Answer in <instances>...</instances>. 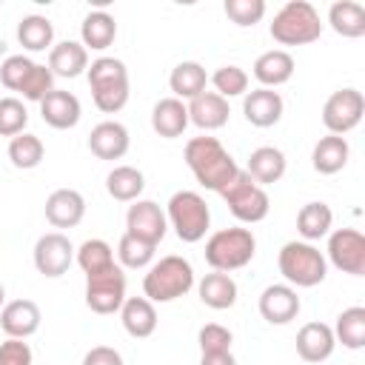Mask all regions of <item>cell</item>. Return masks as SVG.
Returning a JSON list of instances; mask_svg holds the SVG:
<instances>
[{"instance_id": "obj_1", "label": "cell", "mask_w": 365, "mask_h": 365, "mask_svg": "<svg viewBox=\"0 0 365 365\" xmlns=\"http://www.w3.org/2000/svg\"><path fill=\"white\" fill-rule=\"evenodd\" d=\"M185 165L191 168L194 180L208 191H222L240 171L234 157L225 151V145L217 137H191L185 143Z\"/></svg>"}, {"instance_id": "obj_2", "label": "cell", "mask_w": 365, "mask_h": 365, "mask_svg": "<svg viewBox=\"0 0 365 365\" xmlns=\"http://www.w3.org/2000/svg\"><path fill=\"white\" fill-rule=\"evenodd\" d=\"M94 106L103 114H117L128 103V68L117 57H97L86 68Z\"/></svg>"}, {"instance_id": "obj_3", "label": "cell", "mask_w": 365, "mask_h": 365, "mask_svg": "<svg viewBox=\"0 0 365 365\" xmlns=\"http://www.w3.org/2000/svg\"><path fill=\"white\" fill-rule=\"evenodd\" d=\"M194 288V268L185 257L168 254L154 262L143 277V297L148 302H174Z\"/></svg>"}, {"instance_id": "obj_4", "label": "cell", "mask_w": 365, "mask_h": 365, "mask_svg": "<svg viewBox=\"0 0 365 365\" xmlns=\"http://www.w3.org/2000/svg\"><path fill=\"white\" fill-rule=\"evenodd\" d=\"M277 268L291 288H314L328 277V259L314 242L291 240L277 254Z\"/></svg>"}, {"instance_id": "obj_5", "label": "cell", "mask_w": 365, "mask_h": 365, "mask_svg": "<svg viewBox=\"0 0 365 365\" xmlns=\"http://www.w3.org/2000/svg\"><path fill=\"white\" fill-rule=\"evenodd\" d=\"M279 46H308L322 34V17L308 0H288L268 26Z\"/></svg>"}, {"instance_id": "obj_6", "label": "cell", "mask_w": 365, "mask_h": 365, "mask_svg": "<svg viewBox=\"0 0 365 365\" xmlns=\"http://www.w3.org/2000/svg\"><path fill=\"white\" fill-rule=\"evenodd\" d=\"M257 254V240L251 228H220L205 240V262L211 271L231 274L237 268H245Z\"/></svg>"}, {"instance_id": "obj_7", "label": "cell", "mask_w": 365, "mask_h": 365, "mask_svg": "<svg viewBox=\"0 0 365 365\" xmlns=\"http://www.w3.org/2000/svg\"><path fill=\"white\" fill-rule=\"evenodd\" d=\"M165 220L182 242H200L211 228V208L197 191H174L165 205Z\"/></svg>"}, {"instance_id": "obj_8", "label": "cell", "mask_w": 365, "mask_h": 365, "mask_svg": "<svg viewBox=\"0 0 365 365\" xmlns=\"http://www.w3.org/2000/svg\"><path fill=\"white\" fill-rule=\"evenodd\" d=\"M220 197L225 200L228 211H231L240 222H245V225L262 222V220L268 217V211H271V200H268L265 188L257 185L242 168H240L237 177L220 191Z\"/></svg>"}, {"instance_id": "obj_9", "label": "cell", "mask_w": 365, "mask_h": 365, "mask_svg": "<svg viewBox=\"0 0 365 365\" xmlns=\"http://www.w3.org/2000/svg\"><path fill=\"white\" fill-rule=\"evenodd\" d=\"M123 302H125V271L117 262L106 271L86 277V305L94 314H100V317L117 314L123 308Z\"/></svg>"}, {"instance_id": "obj_10", "label": "cell", "mask_w": 365, "mask_h": 365, "mask_svg": "<svg viewBox=\"0 0 365 365\" xmlns=\"http://www.w3.org/2000/svg\"><path fill=\"white\" fill-rule=\"evenodd\" d=\"M365 114V97L356 88H336L325 106H322V125L328 128V134L345 137L348 131H354L362 123Z\"/></svg>"}, {"instance_id": "obj_11", "label": "cell", "mask_w": 365, "mask_h": 365, "mask_svg": "<svg viewBox=\"0 0 365 365\" xmlns=\"http://www.w3.org/2000/svg\"><path fill=\"white\" fill-rule=\"evenodd\" d=\"M31 259H34V268L43 277L57 279V277H63L71 268V262H74V245H71V240L63 231H48V234H43L34 242Z\"/></svg>"}, {"instance_id": "obj_12", "label": "cell", "mask_w": 365, "mask_h": 365, "mask_svg": "<svg viewBox=\"0 0 365 365\" xmlns=\"http://www.w3.org/2000/svg\"><path fill=\"white\" fill-rule=\"evenodd\" d=\"M328 259L351 277L365 274V237L356 228H336L328 234Z\"/></svg>"}, {"instance_id": "obj_13", "label": "cell", "mask_w": 365, "mask_h": 365, "mask_svg": "<svg viewBox=\"0 0 365 365\" xmlns=\"http://www.w3.org/2000/svg\"><path fill=\"white\" fill-rule=\"evenodd\" d=\"M168 231V220L165 211L154 202V200H134L125 211V234L148 242V245H160L163 237Z\"/></svg>"}, {"instance_id": "obj_14", "label": "cell", "mask_w": 365, "mask_h": 365, "mask_svg": "<svg viewBox=\"0 0 365 365\" xmlns=\"http://www.w3.org/2000/svg\"><path fill=\"white\" fill-rule=\"evenodd\" d=\"M257 308L268 325H288L291 319H297L302 302H299L297 288H291L288 282H274V285L262 288Z\"/></svg>"}, {"instance_id": "obj_15", "label": "cell", "mask_w": 365, "mask_h": 365, "mask_svg": "<svg viewBox=\"0 0 365 365\" xmlns=\"http://www.w3.org/2000/svg\"><path fill=\"white\" fill-rule=\"evenodd\" d=\"M43 314L34 299H11L0 308V328L9 339H29L40 331Z\"/></svg>"}, {"instance_id": "obj_16", "label": "cell", "mask_w": 365, "mask_h": 365, "mask_svg": "<svg viewBox=\"0 0 365 365\" xmlns=\"http://www.w3.org/2000/svg\"><path fill=\"white\" fill-rule=\"evenodd\" d=\"M282 111H285V103H282V94L274 91V88H251L242 94V114L251 125L257 128H271L282 120Z\"/></svg>"}, {"instance_id": "obj_17", "label": "cell", "mask_w": 365, "mask_h": 365, "mask_svg": "<svg viewBox=\"0 0 365 365\" xmlns=\"http://www.w3.org/2000/svg\"><path fill=\"white\" fill-rule=\"evenodd\" d=\"M128 145H131L128 128L117 120H103L88 134V151L97 160H123L128 154Z\"/></svg>"}, {"instance_id": "obj_18", "label": "cell", "mask_w": 365, "mask_h": 365, "mask_svg": "<svg viewBox=\"0 0 365 365\" xmlns=\"http://www.w3.org/2000/svg\"><path fill=\"white\" fill-rule=\"evenodd\" d=\"M46 220L54 228H74L86 217V197L77 188H57L46 197Z\"/></svg>"}, {"instance_id": "obj_19", "label": "cell", "mask_w": 365, "mask_h": 365, "mask_svg": "<svg viewBox=\"0 0 365 365\" xmlns=\"http://www.w3.org/2000/svg\"><path fill=\"white\" fill-rule=\"evenodd\" d=\"M40 117H43L46 125H51L57 131H66V128H74L80 123L83 106L71 91L54 88L40 100Z\"/></svg>"}, {"instance_id": "obj_20", "label": "cell", "mask_w": 365, "mask_h": 365, "mask_svg": "<svg viewBox=\"0 0 365 365\" xmlns=\"http://www.w3.org/2000/svg\"><path fill=\"white\" fill-rule=\"evenodd\" d=\"M185 108H188V123H194V125L202 128V131H217V128H222V125L228 123V117H231L228 100L220 97L217 91H202V94H197L194 100L185 103Z\"/></svg>"}, {"instance_id": "obj_21", "label": "cell", "mask_w": 365, "mask_h": 365, "mask_svg": "<svg viewBox=\"0 0 365 365\" xmlns=\"http://www.w3.org/2000/svg\"><path fill=\"white\" fill-rule=\"evenodd\" d=\"M336 348V339H334V331L331 325L325 322H305L299 331H297V354L299 359L317 365V362H325Z\"/></svg>"}, {"instance_id": "obj_22", "label": "cell", "mask_w": 365, "mask_h": 365, "mask_svg": "<svg viewBox=\"0 0 365 365\" xmlns=\"http://www.w3.org/2000/svg\"><path fill=\"white\" fill-rule=\"evenodd\" d=\"M251 68H254V77H257L259 88H277V86H282L294 77L297 63L285 48H268L254 60Z\"/></svg>"}, {"instance_id": "obj_23", "label": "cell", "mask_w": 365, "mask_h": 365, "mask_svg": "<svg viewBox=\"0 0 365 365\" xmlns=\"http://www.w3.org/2000/svg\"><path fill=\"white\" fill-rule=\"evenodd\" d=\"M88 68V51L77 40H60L48 48V71L54 77H80Z\"/></svg>"}, {"instance_id": "obj_24", "label": "cell", "mask_w": 365, "mask_h": 365, "mask_svg": "<svg viewBox=\"0 0 365 365\" xmlns=\"http://www.w3.org/2000/svg\"><path fill=\"white\" fill-rule=\"evenodd\" d=\"M285 168H288V160H285V154H282L279 148H274V145H259V148L251 151L248 165H245V174H248L257 185H274V182L282 180Z\"/></svg>"}, {"instance_id": "obj_25", "label": "cell", "mask_w": 365, "mask_h": 365, "mask_svg": "<svg viewBox=\"0 0 365 365\" xmlns=\"http://www.w3.org/2000/svg\"><path fill=\"white\" fill-rule=\"evenodd\" d=\"M120 322L128 336L145 339L157 331V308L145 297H125V302L120 308Z\"/></svg>"}, {"instance_id": "obj_26", "label": "cell", "mask_w": 365, "mask_h": 365, "mask_svg": "<svg viewBox=\"0 0 365 365\" xmlns=\"http://www.w3.org/2000/svg\"><path fill=\"white\" fill-rule=\"evenodd\" d=\"M348 157H351V145L345 137H336V134H325L317 140L314 151H311V165L317 174H336L348 165Z\"/></svg>"}, {"instance_id": "obj_27", "label": "cell", "mask_w": 365, "mask_h": 365, "mask_svg": "<svg viewBox=\"0 0 365 365\" xmlns=\"http://www.w3.org/2000/svg\"><path fill=\"white\" fill-rule=\"evenodd\" d=\"M151 128L160 137H165V140L180 137L188 128V108H185V103L177 100V97L157 100L154 108H151Z\"/></svg>"}, {"instance_id": "obj_28", "label": "cell", "mask_w": 365, "mask_h": 365, "mask_svg": "<svg viewBox=\"0 0 365 365\" xmlns=\"http://www.w3.org/2000/svg\"><path fill=\"white\" fill-rule=\"evenodd\" d=\"M197 294H200V302H202V305H208V308H214V311H225V308H234L240 288H237V282H234L231 274L211 271V274H205V277L200 279Z\"/></svg>"}, {"instance_id": "obj_29", "label": "cell", "mask_w": 365, "mask_h": 365, "mask_svg": "<svg viewBox=\"0 0 365 365\" xmlns=\"http://www.w3.org/2000/svg\"><path fill=\"white\" fill-rule=\"evenodd\" d=\"M117 37V20L103 11V9H94L83 17L80 23V43L86 46V51H106Z\"/></svg>"}, {"instance_id": "obj_30", "label": "cell", "mask_w": 365, "mask_h": 365, "mask_svg": "<svg viewBox=\"0 0 365 365\" xmlns=\"http://www.w3.org/2000/svg\"><path fill=\"white\" fill-rule=\"evenodd\" d=\"M205 86H208V71L197 60H182L168 74V88L174 91L177 100H194L197 94L205 91Z\"/></svg>"}, {"instance_id": "obj_31", "label": "cell", "mask_w": 365, "mask_h": 365, "mask_svg": "<svg viewBox=\"0 0 365 365\" xmlns=\"http://www.w3.org/2000/svg\"><path fill=\"white\" fill-rule=\"evenodd\" d=\"M331 225H334V211L328 202H305L297 214V231L302 237V242H314V240H322L331 234Z\"/></svg>"}, {"instance_id": "obj_32", "label": "cell", "mask_w": 365, "mask_h": 365, "mask_svg": "<svg viewBox=\"0 0 365 365\" xmlns=\"http://www.w3.org/2000/svg\"><path fill=\"white\" fill-rule=\"evenodd\" d=\"M328 26L348 40H356L365 34V9L356 0H336L328 9Z\"/></svg>"}, {"instance_id": "obj_33", "label": "cell", "mask_w": 365, "mask_h": 365, "mask_svg": "<svg viewBox=\"0 0 365 365\" xmlns=\"http://www.w3.org/2000/svg\"><path fill=\"white\" fill-rule=\"evenodd\" d=\"M143 188H145V177L134 165H114L108 171V177H106V191L117 202H134V200H140Z\"/></svg>"}, {"instance_id": "obj_34", "label": "cell", "mask_w": 365, "mask_h": 365, "mask_svg": "<svg viewBox=\"0 0 365 365\" xmlns=\"http://www.w3.org/2000/svg\"><path fill=\"white\" fill-rule=\"evenodd\" d=\"M17 40L26 51H46L54 46V26L43 14H26L17 23Z\"/></svg>"}, {"instance_id": "obj_35", "label": "cell", "mask_w": 365, "mask_h": 365, "mask_svg": "<svg viewBox=\"0 0 365 365\" xmlns=\"http://www.w3.org/2000/svg\"><path fill=\"white\" fill-rule=\"evenodd\" d=\"M334 339L342 342V348L348 351H359L365 345V308L362 305H351L345 308L336 322H334Z\"/></svg>"}, {"instance_id": "obj_36", "label": "cell", "mask_w": 365, "mask_h": 365, "mask_svg": "<svg viewBox=\"0 0 365 365\" xmlns=\"http://www.w3.org/2000/svg\"><path fill=\"white\" fill-rule=\"evenodd\" d=\"M43 157H46V145H43V140L37 134L23 131V134L9 140V160H11L14 168L31 171V168H37L43 163Z\"/></svg>"}, {"instance_id": "obj_37", "label": "cell", "mask_w": 365, "mask_h": 365, "mask_svg": "<svg viewBox=\"0 0 365 365\" xmlns=\"http://www.w3.org/2000/svg\"><path fill=\"white\" fill-rule=\"evenodd\" d=\"M74 259L83 268V274L88 277V274H97V271H106V268L114 265V248L106 240L91 237L80 248H74Z\"/></svg>"}, {"instance_id": "obj_38", "label": "cell", "mask_w": 365, "mask_h": 365, "mask_svg": "<svg viewBox=\"0 0 365 365\" xmlns=\"http://www.w3.org/2000/svg\"><path fill=\"white\" fill-rule=\"evenodd\" d=\"M208 83L217 88V94H220V97L231 100V97H242V94L248 91L251 77H248V71H245V68H240V66L228 63V66H220V68L208 77Z\"/></svg>"}, {"instance_id": "obj_39", "label": "cell", "mask_w": 365, "mask_h": 365, "mask_svg": "<svg viewBox=\"0 0 365 365\" xmlns=\"http://www.w3.org/2000/svg\"><path fill=\"white\" fill-rule=\"evenodd\" d=\"M154 245H148V242H143V240H137V237H131V234H123L120 237V242H117V259H120V268H145V265H151V259H154Z\"/></svg>"}, {"instance_id": "obj_40", "label": "cell", "mask_w": 365, "mask_h": 365, "mask_svg": "<svg viewBox=\"0 0 365 365\" xmlns=\"http://www.w3.org/2000/svg\"><path fill=\"white\" fill-rule=\"evenodd\" d=\"M29 125V108L20 97H0V137H17Z\"/></svg>"}, {"instance_id": "obj_41", "label": "cell", "mask_w": 365, "mask_h": 365, "mask_svg": "<svg viewBox=\"0 0 365 365\" xmlns=\"http://www.w3.org/2000/svg\"><path fill=\"white\" fill-rule=\"evenodd\" d=\"M222 11L228 14V20L240 29L257 26L265 17V0H225Z\"/></svg>"}, {"instance_id": "obj_42", "label": "cell", "mask_w": 365, "mask_h": 365, "mask_svg": "<svg viewBox=\"0 0 365 365\" xmlns=\"http://www.w3.org/2000/svg\"><path fill=\"white\" fill-rule=\"evenodd\" d=\"M48 91H54V74L48 71V66L34 63V68L29 71V77L23 80V86H20V91H17V94H23V100L40 103Z\"/></svg>"}, {"instance_id": "obj_43", "label": "cell", "mask_w": 365, "mask_h": 365, "mask_svg": "<svg viewBox=\"0 0 365 365\" xmlns=\"http://www.w3.org/2000/svg\"><path fill=\"white\" fill-rule=\"evenodd\" d=\"M34 68V60L26 57V54H11L0 63V83L9 88V91H20L23 80L29 77V71Z\"/></svg>"}, {"instance_id": "obj_44", "label": "cell", "mask_w": 365, "mask_h": 365, "mask_svg": "<svg viewBox=\"0 0 365 365\" xmlns=\"http://www.w3.org/2000/svg\"><path fill=\"white\" fill-rule=\"evenodd\" d=\"M197 342H200V354H220V351H231L234 334L220 322H205L197 334Z\"/></svg>"}, {"instance_id": "obj_45", "label": "cell", "mask_w": 365, "mask_h": 365, "mask_svg": "<svg viewBox=\"0 0 365 365\" xmlns=\"http://www.w3.org/2000/svg\"><path fill=\"white\" fill-rule=\"evenodd\" d=\"M34 354L26 339H6L0 342V365H31Z\"/></svg>"}, {"instance_id": "obj_46", "label": "cell", "mask_w": 365, "mask_h": 365, "mask_svg": "<svg viewBox=\"0 0 365 365\" xmlns=\"http://www.w3.org/2000/svg\"><path fill=\"white\" fill-rule=\"evenodd\" d=\"M83 365H125L123 362V354L111 345H94L86 356H83Z\"/></svg>"}, {"instance_id": "obj_47", "label": "cell", "mask_w": 365, "mask_h": 365, "mask_svg": "<svg viewBox=\"0 0 365 365\" xmlns=\"http://www.w3.org/2000/svg\"><path fill=\"white\" fill-rule=\"evenodd\" d=\"M200 365H237L231 351H220V354H200Z\"/></svg>"}, {"instance_id": "obj_48", "label": "cell", "mask_w": 365, "mask_h": 365, "mask_svg": "<svg viewBox=\"0 0 365 365\" xmlns=\"http://www.w3.org/2000/svg\"><path fill=\"white\" fill-rule=\"evenodd\" d=\"M6 305V288H3V282H0V308Z\"/></svg>"}]
</instances>
